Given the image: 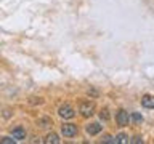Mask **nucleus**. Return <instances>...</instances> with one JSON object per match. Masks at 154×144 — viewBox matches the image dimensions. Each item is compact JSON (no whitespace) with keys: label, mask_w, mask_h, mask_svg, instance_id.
Here are the masks:
<instances>
[{"label":"nucleus","mask_w":154,"mask_h":144,"mask_svg":"<svg viewBox=\"0 0 154 144\" xmlns=\"http://www.w3.org/2000/svg\"><path fill=\"white\" fill-rule=\"evenodd\" d=\"M37 125L40 128H47V127H50V125H51V118L50 117H40L37 120Z\"/></svg>","instance_id":"8"},{"label":"nucleus","mask_w":154,"mask_h":144,"mask_svg":"<svg viewBox=\"0 0 154 144\" xmlns=\"http://www.w3.org/2000/svg\"><path fill=\"white\" fill-rule=\"evenodd\" d=\"M132 142H133V144H140V142H143V139L140 138V136H135V138L132 139Z\"/></svg>","instance_id":"15"},{"label":"nucleus","mask_w":154,"mask_h":144,"mask_svg":"<svg viewBox=\"0 0 154 144\" xmlns=\"http://www.w3.org/2000/svg\"><path fill=\"white\" fill-rule=\"evenodd\" d=\"M79 110H80L82 117H91L95 114V103L93 101H87V103H84L80 106Z\"/></svg>","instance_id":"1"},{"label":"nucleus","mask_w":154,"mask_h":144,"mask_svg":"<svg viewBox=\"0 0 154 144\" xmlns=\"http://www.w3.org/2000/svg\"><path fill=\"white\" fill-rule=\"evenodd\" d=\"M58 114H60L61 118H72L75 115L74 109H72L69 104H63L61 107H60V110H58Z\"/></svg>","instance_id":"4"},{"label":"nucleus","mask_w":154,"mask_h":144,"mask_svg":"<svg viewBox=\"0 0 154 144\" xmlns=\"http://www.w3.org/2000/svg\"><path fill=\"white\" fill-rule=\"evenodd\" d=\"M103 141H104V142H111V144H114V138H112V136H104V138H103Z\"/></svg>","instance_id":"14"},{"label":"nucleus","mask_w":154,"mask_h":144,"mask_svg":"<svg viewBox=\"0 0 154 144\" xmlns=\"http://www.w3.org/2000/svg\"><path fill=\"white\" fill-rule=\"evenodd\" d=\"M11 136H13L14 139H18V141H21V139L26 138V130L21 128V127H16V128L11 131Z\"/></svg>","instance_id":"6"},{"label":"nucleus","mask_w":154,"mask_h":144,"mask_svg":"<svg viewBox=\"0 0 154 144\" xmlns=\"http://www.w3.org/2000/svg\"><path fill=\"white\" fill-rule=\"evenodd\" d=\"M45 142L47 144H58V142H60V138H58L56 133H50V134H47Z\"/></svg>","instance_id":"9"},{"label":"nucleus","mask_w":154,"mask_h":144,"mask_svg":"<svg viewBox=\"0 0 154 144\" xmlns=\"http://www.w3.org/2000/svg\"><path fill=\"white\" fill-rule=\"evenodd\" d=\"M130 141L128 139V136L125 133H120V134H117V136L114 138V144H117V142H122V144H127Z\"/></svg>","instance_id":"10"},{"label":"nucleus","mask_w":154,"mask_h":144,"mask_svg":"<svg viewBox=\"0 0 154 144\" xmlns=\"http://www.w3.org/2000/svg\"><path fill=\"white\" fill-rule=\"evenodd\" d=\"M0 142H2V144H14V139L10 138V136H7V138H2V139H0Z\"/></svg>","instance_id":"13"},{"label":"nucleus","mask_w":154,"mask_h":144,"mask_svg":"<svg viewBox=\"0 0 154 144\" xmlns=\"http://www.w3.org/2000/svg\"><path fill=\"white\" fill-rule=\"evenodd\" d=\"M101 128H103V127H101V125L100 123H90V125H87V133H88L90 134V136H95V134H98L100 131H101Z\"/></svg>","instance_id":"5"},{"label":"nucleus","mask_w":154,"mask_h":144,"mask_svg":"<svg viewBox=\"0 0 154 144\" xmlns=\"http://www.w3.org/2000/svg\"><path fill=\"white\" fill-rule=\"evenodd\" d=\"M77 125H74V123H64L61 127V133L64 134V138H72V136H75L77 134Z\"/></svg>","instance_id":"2"},{"label":"nucleus","mask_w":154,"mask_h":144,"mask_svg":"<svg viewBox=\"0 0 154 144\" xmlns=\"http://www.w3.org/2000/svg\"><path fill=\"white\" fill-rule=\"evenodd\" d=\"M100 117L103 118V120H109V110H108V109H103V110L100 112Z\"/></svg>","instance_id":"12"},{"label":"nucleus","mask_w":154,"mask_h":144,"mask_svg":"<svg viewBox=\"0 0 154 144\" xmlns=\"http://www.w3.org/2000/svg\"><path fill=\"white\" fill-rule=\"evenodd\" d=\"M141 104H143V107H146V109H152L154 107V98L151 94H144L141 98Z\"/></svg>","instance_id":"7"},{"label":"nucleus","mask_w":154,"mask_h":144,"mask_svg":"<svg viewBox=\"0 0 154 144\" xmlns=\"http://www.w3.org/2000/svg\"><path fill=\"white\" fill-rule=\"evenodd\" d=\"M132 120H133L135 123H141L143 122V115H140L138 112H133L132 114Z\"/></svg>","instance_id":"11"},{"label":"nucleus","mask_w":154,"mask_h":144,"mask_svg":"<svg viewBox=\"0 0 154 144\" xmlns=\"http://www.w3.org/2000/svg\"><path fill=\"white\" fill-rule=\"evenodd\" d=\"M116 120H117V123H119V127H127L128 122H130V115L127 110H124V109H120L117 114H116Z\"/></svg>","instance_id":"3"}]
</instances>
